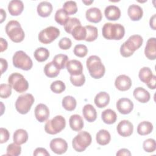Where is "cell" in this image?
<instances>
[{
	"label": "cell",
	"instance_id": "cell-56",
	"mask_svg": "<svg viewBox=\"0 0 156 156\" xmlns=\"http://www.w3.org/2000/svg\"><path fill=\"white\" fill-rule=\"evenodd\" d=\"M82 2L84 3L85 5H89L90 4H91V3L93 2V1H82Z\"/></svg>",
	"mask_w": 156,
	"mask_h": 156
},
{
	"label": "cell",
	"instance_id": "cell-51",
	"mask_svg": "<svg viewBox=\"0 0 156 156\" xmlns=\"http://www.w3.org/2000/svg\"><path fill=\"white\" fill-rule=\"evenodd\" d=\"M155 82H156V76L154 75L152 79H151V80L147 83H146V85L150 89L154 90L155 88Z\"/></svg>",
	"mask_w": 156,
	"mask_h": 156
},
{
	"label": "cell",
	"instance_id": "cell-31",
	"mask_svg": "<svg viewBox=\"0 0 156 156\" xmlns=\"http://www.w3.org/2000/svg\"><path fill=\"white\" fill-rule=\"evenodd\" d=\"M60 70L52 62L48 63L44 68V73L45 75L50 78H54L57 77L59 73Z\"/></svg>",
	"mask_w": 156,
	"mask_h": 156
},
{
	"label": "cell",
	"instance_id": "cell-10",
	"mask_svg": "<svg viewBox=\"0 0 156 156\" xmlns=\"http://www.w3.org/2000/svg\"><path fill=\"white\" fill-rule=\"evenodd\" d=\"M60 35V30L54 26H49L40 31L38 34L39 41L43 44H49Z\"/></svg>",
	"mask_w": 156,
	"mask_h": 156
},
{
	"label": "cell",
	"instance_id": "cell-35",
	"mask_svg": "<svg viewBox=\"0 0 156 156\" xmlns=\"http://www.w3.org/2000/svg\"><path fill=\"white\" fill-rule=\"evenodd\" d=\"M68 15H69L63 9H59L55 12L54 19L58 24L62 26H65L69 19Z\"/></svg>",
	"mask_w": 156,
	"mask_h": 156
},
{
	"label": "cell",
	"instance_id": "cell-2",
	"mask_svg": "<svg viewBox=\"0 0 156 156\" xmlns=\"http://www.w3.org/2000/svg\"><path fill=\"white\" fill-rule=\"evenodd\" d=\"M103 37L107 40H119L122 39L125 34L124 26L118 23H105L102 29Z\"/></svg>",
	"mask_w": 156,
	"mask_h": 156
},
{
	"label": "cell",
	"instance_id": "cell-46",
	"mask_svg": "<svg viewBox=\"0 0 156 156\" xmlns=\"http://www.w3.org/2000/svg\"><path fill=\"white\" fill-rule=\"evenodd\" d=\"M70 81L73 85L76 87H81L85 83V77L83 73L78 76H71Z\"/></svg>",
	"mask_w": 156,
	"mask_h": 156
},
{
	"label": "cell",
	"instance_id": "cell-18",
	"mask_svg": "<svg viewBox=\"0 0 156 156\" xmlns=\"http://www.w3.org/2000/svg\"><path fill=\"white\" fill-rule=\"evenodd\" d=\"M85 16L88 21L98 23L101 21L102 14L99 9L97 7H91L86 11Z\"/></svg>",
	"mask_w": 156,
	"mask_h": 156
},
{
	"label": "cell",
	"instance_id": "cell-4",
	"mask_svg": "<svg viewBox=\"0 0 156 156\" xmlns=\"http://www.w3.org/2000/svg\"><path fill=\"white\" fill-rule=\"evenodd\" d=\"M5 29L7 35L12 41L20 43L24 39V32L18 21L16 20L9 21Z\"/></svg>",
	"mask_w": 156,
	"mask_h": 156
},
{
	"label": "cell",
	"instance_id": "cell-30",
	"mask_svg": "<svg viewBox=\"0 0 156 156\" xmlns=\"http://www.w3.org/2000/svg\"><path fill=\"white\" fill-rule=\"evenodd\" d=\"M152 124L147 121H144L140 122L137 127V132L140 135H148L152 132Z\"/></svg>",
	"mask_w": 156,
	"mask_h": 156
},
{
	"label": "cell",
	"instance_id": "cell-47",
	"mask_svg": "<svg viewBox=\"0 0 156 156\" xmlns=\"http://www.w3.org/2000/svg\"><path fill=\"white\" fill-rule=\"evenodd\" d=\"M71 40L67 37L62 38L58 42V46L63 50H67L71 47Z\"/></svg>",
	"mask_w": 156,
	"mask_h": 156
},
{
	"label": "cell",
	"instance_id": "cell-42",
	"mask_svg": "<svg viewBox=\"0 0 156 156\" xmlns=\"http://www.w3.org/2000/svg\"><path fill=\"white\" fill-rule=\"evenodd\" d=\"M50 88L52 92L59 94L65 90L66 86L62 80H55L51 84Z\"/></svg>",
	"mask_w": 156,
	"mask_h": 156
},
{
	"label": "cell",
	"instance_id": "cell-29",
	"mask_svg": "<svg viewBox=\"0 0 156 156\" xmlns=\"http://www.w3.org/2000/svg\"><path fill=\"white\" fill-rule=\"evenodd\" d=\"M101 118L104 123L112 124L116 122L117 115L114 110L112 109H106L102 112Z\"/></svg>",
	"mask_w": 156,
	"mask_h": 156
},
{
	"label": "cell",
	"instance_id": "cell-41",
	"mask_svg": "<svg viewBox=\"0 0 156 156\" xmlns=\"http://www.w3.org/2000/svg\"><path fill=\"white\" fill-rule=\"evenodd\" d=\"M21 147L20 145H18L15 143H11L8 145L7 147V155L18 156L21 154Z\"/></svg>",
	"mask_w": 156,
	"mask_h": 156
},
{
	"label": "cell",
	"instance_id": "cell-54",
	"mask_svg": "<svg viewBox=\"0 0 156 156\" xmlns=\"http://www.w3.org/2000/svg\"><path fill=\"white\" fill-rule=\"evenodd\" d=\"M155 20H156V15L154 14L153 15L151 19H150V21H149V24H150V27L153 29V30H155L156 27H155Z\"/></svg>",
	"mask_w": 156,
	"mask_h": 156
},
{
	"label": "cell",
	"instance_id": "cell-23",
	"mask_svg": "<svg viewBox=\"0 0 156 156\" xmlns=\"http://www.w3.org/2000/svg\"><path fill=\"white\" fill-rule=\"evenodd\" d=\"M134 98L140 102L146 103L150 100L151 95L149 93L142 87L136 88L133 92Z\"/></svg>",
	"mask_w": 156,
	"mask_h": 156
},
{
	"label": "cell",
	"instance_id": "cell-44",
	"mask_svg": "<svg viewBox=\"0 0 156 156\" xmlns=\"http://www.w3.org/2000/svg\"><path fill=\"white\" fill-rule=\"evenodd\" d=\"M12 87L9 84L1 83L0 85V96L1 98L6 99L12 94Z\"/></svg>",
	"mask_w": 156,
	"mask_h": 156
},
{
	"label": "cell",
	"instance_id": "cell-21",
	"mask_svg": "<svg viewBox=\"0 0 156 156\" xmlns=\"http://www.w3.org/2000/svg\"><path fill=\"white\" fill-rule=\"evenodd\" d=\"M127 13L129 18L132 21H139L143 15V11L142 8L136 4L130 5L127 10Z\"/></svg>",
	"mask_w": 156,
	"mask_h": 156
},
{
	"label": "cell",
	"instance_id": "cell-20",
	"mask_svg": "<svg viewBox=\"0 0 156 156\" xmlns=\"http://www.w3.org/2000/svg\"><path fill=\"white\" fill-rule=\"evenodd\" d=\"M24 4L21 1L12 0L8 5V10L12 16L20 15L23 11Z\"/></svg>",
	"mask_w": 156,
	"mask_h": 156
},
{
	"label": "cell",
	"instance_id": "cell-49",
	"mask_svg": "<svg viewBox=\"0 0 156 156\" xmlns=\"http://www.w3.org/2000/svg\"><path fill=\"white\" fill-rule=\"evenodd\" d=\"M33 155L35 156L38 155H44V156H49V153L47 151V150L43 147H37L34 151Z\"/></svg>",
	"mask_w": 156,
	"mask_h": 156
},
{
	"label": "cell",
	"instance_id": "cell-28",
	"mask_svg": "<svg viewBox=\"0 0 156 156\" xmlns=\"http://www.w3.org/2000/svg\"><path fill=\"white\" fill-rule=\"evenodd\" d=\"M96 140L99 145L105 146L110 143L111 136L108 131L105 129H101L96 133Z\"/></svg>",
	"mask_w": 156,
	"mask_h": 156
},
{
	"label": "cell",
	"instance_id": "cell-17",
	"mask_svg": "<svg viewBox=\"0 0 156 156\" xmlns=\"http://www.w3.org/2000/svg\"><path fill=\"white\" fill-rule=\"evenodd\" d=\"M144 54L146 57L151 60L156 58V40L152 37L148 39L144 49Z\"/></svg>",
	"mask_w": 156,
	"mask_h": 156
},
{
	"label": "cell",
	"instance_id": "cell-5",
	"mask_svg": "<svg viewBox=\"0 0 156 156\" xmlns=\"http://www.w3.org/2000/svg\"><path fill=\"white\" fill-rule=\"evenodd\" d=\"M12 60L13 65L15 68L24 71L30 70L33 66L30 57L23 51H16L13 56Z\"/></svg>",
	"mask_w": 156,
	"mask_h": 156
},
{
	"label": "cell",
	"instance_id": "cell-13",
	"mask_svg": "<svg viewBox=\"0 0 156 156\" xmlns=\"http://www.w3.org/2000/svg\"><path fill=\"white\" fill-rule=\"evenodd\" d=\"M118 134L123 137L130 136L133 131V126L129 120L121 121L116 127Z\"/></svg>",
	"mask_w": 156,
	"mask_h": 156
},
{
	"label": "cell",
	"instance_id": "cell-34",
	"mask_svg": "<svg viewBox=\"0 0 156 156\" xmlns=\"http://www.w3.org/2000/svg\"><path fill=\"white\" fill-rule=\"evenodd\" d=\"M52 62L59 69H63L65 68L68 62V57L66 55L58 54L54 56Z\"/></svg>",
	"mask_w": 156,
	"mask_h": 156
},
{
	"label": "cell",
	"instance_id": "cell-8",
	"mask_svg": "<svg viewBox=\"0 0 156 156\" xmlns=\"http://www.w3.org/2000/svg\"><path fill=\"white\" fill-rule=\"evenodd\" d=\"M34 98L32 94L26 93L18 97L15 102V108L22 115L27 114L34 102Z\"/></svg>",
	"mask_w": 156,
	"mask_h": 156
},
{
	"label": "cell",
	"instance_id": "cell-39",
	"mask_svg": "<svg viewBox=\"0 0 156 156\" xmlns=\"http://www.w3.org/2000/svg\"><path fill=\"white\" fill-rule=\"evenodd\" d=\"M81 25L80 20L77 18H69L67 23L64 26L65 30L68 33L71 34L74 28L77 26Z\"/></svg>",
	"mask_w": 156,
	"mask_h": 156
},
{
	"label": "cell",
	"instance_id": "cell-45",
	"mask_svg": "<svg viewBox=\"0 0 156 156\" xmlns=\"http://www.w3.org/2000/svg\"><path fill=\"white\" fill-rule=\"evenodd\" d=\"M143 147L144 150L147 152H153L156 149V143L155 140L148 138L143 142Z\"/></svg>",
	"mask_w": 156,
	"mask_h": 156
},
{
	"label": "cell",
	"instance_id": "cell-11",
	"mask_svg": "<svg viewBox=\"0 0 156 156\" xmlns=\"http://www.w3.org/2000/svg\"><path fill=\"white\" fill-rule=\"evenodd\" d=\"M49 146L52 152L59 155L65 153L68 149L66 141L61 138L52 139L50 142Z\"/></svg>",
	"mask_w": 156,
	"mask_h": 156
},
{
	"label": "cell",
	"instance_id": "cell-26",
	"mask_svg": "<svg viewBox=\"0 0 156 156\" xmlns=\"http://www.w3.org/2000/svg\"><path fill=\"white\" fill-rule=\"evenodd\" d=\"M69 126L74 131H80L83 127V121L81 116L79 115H73L69 119Z\"/></svg>",
	"mask_w": 156,
	"mask_h": 156
},
{
	"label": "cell",
	"instance_id": "cell-24",
	"mask_svg": "<svg viewBox=\"0 0 156 156\" xmlns=\"http://www.w3.org/2000/svg\"><path fill=\"white\" fill-rule=\"evenodd\" d=\"M82 113L84 118L90 122H93L96 119L97 112L94 107L91 104H86L83 107Z\"/></svg>",
	"mask_w": 156,
	"mask_h": 156
},
{
	"label": "cell",
	"instance_id": "cell-25",
	"mask_svg": "<svg viewBox=\"0 0 156 156\" xmlns=\"http://www.w3.org/2000/svg\"><path fill=\"white\" fill-rule=\"evenodd\" d=\"M37 13L41 17L49 16L52 11V5L48 1H42L37 5Z\"/></svg>",
	"mask_w": 156,
	"mask_h": 156
},
{
	"label": "cell",
	"instance_id": "cell-33",
	"mask_svg": "<svg viewBox=\"0 0 156 156\" xmlns=\"http://www.w3.org/2000/svg\"><path fill=\"white\" fill-rule=\"evenodd\" d=\"M34 56L36 60L39 62H43L46 61L49 57V51L45 48H38L35 51Z\"/></svg>",
	"mask_w": 156,
	"mask_h": 156
},
{
	"label": "cell",
	"instance_id": "cell-27",
	"mask_svg": "<svg viewBox=\"0 0 156 156\" xmlns=\"http://www.w3.org/2000/svg\"><path fill=\"white\" fill-rule=\"evenodd\" d=\"M28 140V133L27 131L23 129L15 130L13 136V142L18 145L23 144L27 142Z\"/></svg>",
	"mask_w": 156,
	"mask_h": 156
},
{
	"label": "cell",
	"instance_id": "cell-19",
	"mask_svg": "<svg viewBox=\"0 0 156 156\" xmlns=\"http://www.w3.org/2000/svg\"><path fill=\"white\" fill-rule=\"evenodd\" d=\"M104 15L107 20L110 21H116L121 16V10L117 6L110 5L105 9Z\"/></svg>",
	"mask_w": 156,
	"mask_h": 156
},
{
	"label": "cell",
	"instance_id": "cell-50",
	"mask_svg": "<svg viewBox=\"0 0 156 156\" xmlns=\"http://www.w3.org/2000/svg\"><path fill=\"white\" fill-rule=\"evenodd\" d=\"M0 61H1V74H2L7 70L8 67V63L7 60L3 58H1Z\"/></svg>",
	"mask_w": 156,
	"mask_h": 156
},
{
	"label": "cell",
	"instance_id": "cell-15",
	"mask_svg": "<svg viewBox=\"0 0 156 156\" xmlns=\"http://www.w3.org/2000/svg\"><path fill=\"white\" fill-rule=\"evenodd\" d=\"M35 116L40 122L46 121L49 116V110L48 107L43 104H38L35 108Z\"/></svg>",
	"mask_w": 156,
	"mask_h": 156
},
{
	"label": "cell",
	"instance_id": "cell-53",
	"mask_svg": "<svg viewBox=\"0 0 156 156\" xmlns=\"http://www.w3.org/2000/svg\"><path fill=\"white\" fill-rule=\"evenodd\" d=\"M116 155H131L130 152L127 149H121L116 154Z\"/></svg>",
	"mask_w": 156,
	"mask_h": 156
},
{
	"label": "cell",
	"instance_id": "cell-1",
	"mask_svg": "<svg viewBox=\"0 0 156 156\" xmlns=\"http://www.w3.org/2000/svg\"><path fill=\"white\" fill-rule=\"evenodd\" d=\"M143 42L142 37L140 35H131L120 47L121 55L124 57H129L139 49Z\"/></svg>",
	"mask_w": 156,
	"mask_h": 156
},
{
	"label": "cell",
	"instance_id": "cell-37",
	"mask_svg": "<svg viewBox=\"0 0 156 156\" xmlns=\"http://www.w3.org/2000/svg\"><path fill=\"white\" fill-rule=\"evenodd\" d=\"M154 74L152 73V71L149 67H143L139 71L138 76L140 79V80L146 84L147 83L152 77H153Z\"/></svg>",
	"mask_w": 156,
	"mask_h": 156
},
{
	"label": "cell",
	"instance_id": "cell-55",
	"mask_svg": "<svg viewBox=\"0 0 156 156\" xmlns=\"http://www.w3.org/2000/svg\"><path fill=\"white\" fill-rule=\"evenodd\" d=\"M0 12H1V23H2L4 21V20H5L6 13L2 9H0Z\"/></svg>",
	"mask_w": 156,
	"mask_h": 156
},
{
	"label": "cell",
	"instance_id": "cell-48",
	"mask_svg": "<svg viewBox=\"0 0 156 156\" xmlns=\"http://www.w3.org/2000/svg\"><path fill=\"white\" fill-rule=\"evenodd\" d=\"M0 132H1V140H0V143L1 144L4 143L5 142H7L10 137V134L9 132L8 131L7 129L1 127L0 129Z\"/></svg>",
	"mask_w": 156,
	"mask_h": 156
},
{
	"label": "cell",
	"instance_id": "cell-38",
	"mask_svg": "<svg viewBox=\"0 0 156 156\" xmlns=\"http://www.w3.org/2000/svg\"><path fill=\"white\" fill-rule=\"evenodd\" d=\"M85 27L87 30V37L85 40L88 42L96 40L98 35L97 27L91 25H87Z\"/></svg>",
	"mask_w": 156,
	"mask_h": 156
},
{
	"label": "cell",
	"instance_id": "cell-6",
	"mask_svg": "<svg viewBox=\"0 0 156 156\" xmlns=\"http://www.w3.org/2000/svg\"><path fill=\"white\" fill-rule=\"evenodd\" d=\"M91 136L88 132L81 131L73 138V147L77 152H83L91 144Z\"/></svg>",
	"mask_w": 156,
	"mask_h": 156
},
{
	"label": "cell",
	"instance_id": "cell-16",
	"mask_svg": "<svg viewBox=\"0 0 156 156\" xmlns=\"http://www.w3.org/2000/svg\"><path fill=\"white\" fill-rule=\"evenodd\" d=\"M66 68L71 76H78L83 73V66L81 62L77 60H69Z\"/></svg>",
	"mask_w": 156,
	"mask_h": 156
},
{
	"label": "cell",
	"instance_id": "cell-7",
	"mask_svg": "<svg viewBox=\"0 0 156 156\" xmlns=\"http://www.w3.org/2000/svg\"><path fill=\"white\" fill-rule=\"evenodd\" d=\"M66 126V121L61 115H57L52 119L47 121L44 126V130L47 133L55 135L60 132Z\"/></svg>",
	"mask_w": 156,
	"mask_h": 156
},
{
	"label": "cell",
	"instance_id": "cell-22",
	"mask_svg": "<svg viewBox=\"0 0 156 156\" xmlns=\"http://www.w3.org/2000/svg\"><path fill=\"white\" fill-rule=\"evenodd\" d=\"M95 105L99 108H102L106 107L110 102V96L105 91L98 93L94 99Z\"/></svg>",
	"mask_w": 156,
	"mask_h": 156
},
{
	"label": "cell",
	"instance_id": "cell-14",
	"mask_svg": "<svg viewBox=\"0 0 156 156\" xmlns=\"http://www.w3.org/2000/svg\"><path fill=\"white\" fill-rule=\"evenodd\" d=\"M115 85L119 91H127L129 90L132 86V80L129 76L124 74H121L116 78Z\"/></svg>",
	"mask_w": 156,
	"mask_h": 156
},
{
	"label": "cell",
	"instance_id": "cell-12",
	"mask_svg": "<svg viewBox=\"0 0 156 156\" xmlns=\"http://www.w3.org/2000/svg\"><path fill=\"white\" fill-rule=\"evenodd\" d=\"M116 106L118 112L123 115L130 113L133 108V104L132 101L126 98H122L118 99Z\"/></svg>",
	"mask_w": 156,
	"mask_h": 156
},
{
	"label": "cell",
	"instance_id": "cell-36",
	"mask_svg": "<svg viewBox=\"0 0 156 156\" xmlns=\"http://www.w3.org/2000/svg\"><path fill=\"white\" fill-rule=\"evenodd\" d=\"M77 105L76 99L71 96H66L62 99V106L67 111H73Z\"/></svg>",
	"mask_w": 156,
	"mask_h": 156
},
{
	"label": "cell",
	"instance_id": "cell-3",
	"mask_svg": "<svg viewBox=\"0 0 156 156\" xmlns=\"http://www.w3.org/2000/svg\"><path fill=\"white\" fill-rule=\"evenodd\" d=\"M87 68L90 76L94 79H100L104 76L105 71L101 59L97 55L90 56L86 61Z\"/></svg>",
	"mask_w": 156,
	"mask_h": 156
},
{
	"label": "cell",
	"instance_id": "cell-40",
	"mask_svg": "<svg viewBox=\"0 0 156 156\" xmlns=\"http://www.w3.org/2000/svg\"><path fill=\"white\" fill-rule=\"evenodd\" d=\"M63 9L68 15H74L77 12V6L75 1H68L63 5Z\"/></svg>",
	"mask_w": 156,
	"mask_h": 156
},
{
	"label": "cell",
	"instance_id": "cell-32",
	"mask_svg": "<svg viewBox=\"0 0 156 156\" xmlns=\"http://www.w3.org/2000/svg\"><path fill=\"white\" fill-rule=\"evenodd\" d=\"M71 34L76 40H85L87 37V30L85 26H77L74 28Z\"/></svg>",
	"mask_w": 156,
	"mask_h": 156
},
{
	"label": "cell",
	"instance_id": "cell-43",
	"mask_svg": "<svg viewBox=\"0 0 156 156\" xmlns=\"http://www.w3.org/2000/svg\"><path fill=\"white\" fill-rule=\"evenodd\" d=\"M73 52L75 55H76L77 57H84L87 55L88 53V49L85 45L79 44L75 46Z\"/></svg>",
	"mask_w": 156,
	"mask_h": 156
},
{
	"label": "cell",
	"instance_id": "cell-9",
	"mask_svg": "<svg viewBox=\"0 0 156 156\" xmlns=\"http://www.w3.org/2000/svg\"><path fill=\"white\" fill-rule=\"evenodd\" d=\"M9 84L18 93H23L27 90L29 83L24 77L18 73H13L10 74L8 79Z\"/></svg>",
	"mask_w": 156,
	"mask_h": 156
},
{
	"label": "cell",
	"instance_id": "cell-52",
	"mask_svg": "<svg viewBox=\"0 0 156 156\" xmlns=\"http://www.w3.org/2000/svg\"><path fill=\"white\" fill-rule=\"evenodd\" d=\"M0 45H1V52H3L4 51H5L7 48V41L4 39L3 38H0Z\"/></svg>",
	"mask_w": 156,
	"mask_h": 156
}]
</instances>
